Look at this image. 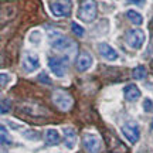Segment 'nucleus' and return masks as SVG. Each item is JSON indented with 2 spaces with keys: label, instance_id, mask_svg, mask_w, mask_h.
I'll return each mask as SVG.
<instances>
[{
  "label": "nucleus",
  "instance_id": "nucleus-13",
  "mask_svg": "<svg viewBox=\"0 0 153 153\" xmlns=\"http://www.w3.org/2000/svg\"><path fill=\"white\" fill-rule=\"evenodd\" d=\"M123 95H125V99L129 101V102H135L140 98V89L135 85V84H128L125 88H123Z\"/></svg>",
  "mask_w": 153,
  "mask_h": 153
},
{
  "label": "nucleus",
  "instance_id": "nucleus-22",
  "mask_svg": "<svg viewBox=\"0 0 153 153\" xmlns=\"http://www.w3.org/2000/svg\"><path fill=\"white\" fill-rule=\"evenodd\" d=\"M40 40H41V34L38 33V31H33V33L30 34V41H31V43L38 44Z\"/></svg>",
  "mask_w": 153,
  "mask_h": 153
},
{
  "label": "nucleus",
  "instance_id": "nucleus-16",
  "mask_svg": "<svg viewBox=\"0 0 153 153\" xmlns=\"http://www.w3.org/2000/svg\"><path fill=\"white\" fill-rule=\"evenodd\" d=\"M132 75H133L135 79H145L146 75H148V70H146V67L145 65H137V67L133 68Z\"/></svg>",
  "mask_w": 153,
  "mask_h": 153
},
{
  "label": "nucleus",
  "instance_id": "nucleus-24",
  "mask_svg": "<svg viewBox=\"0 0 153 153\" xmlns=\"http://www.w3.org/2000/svg\"><path fill=\"white\" fill-rule=\"evenodd\" d=\"M38 79H40V81H43V82H45V84H50V79L47 78L45 74H40V75H38Z\"/></svg>",
  "mask_w": 153,
  "mask_h": 153
},
{
  "label": "nucleus",
  "instance_id": "nucleus-6",
  "mask_svg": "<svg viewBox=\"0 0 153 153\" xmlns=\"http://www.w3.org/2000/svg\"><path fill=\"white\" fill-rule=\"evenodd\" d=\"M120 132H122V135L131 143H136L137 140H139V137H140L139 126H137V123L133 122V120H129V122L123 123L122 128H120Z\"/></svg>",
  "mask_w": 153,
  "mask_h": 153
},
{
  "label": "nucleus",
  "instance_id": "nucleus-4",
  "mask_svg": "<svg viewBox=\"0 0 153 153\" xmlns=\"http://www.w3.org/2000/svg\"><path fill=\"white\" fill-rule=\"evenodd\" d=\"M48 67L51 72L58 78L65 76L67 68H68V61L64 60L62 57H50L48 58Z\"/></svg>",
  "mask_w": 153,
  "mask_h": 153
},
{
  "label": "nucleus",
  "instance_id": "nucleus-11",
  "mask_svg": "<svg viewBox=\"0 0 153 153\" xmlns=\"http://www.w3.org/2000/svg\"><path fill=\"white\" fill-rule=\"evenodd\" d=\"M98 51L99 54L102 55V58H105L106 61H116L118 60V53L114 47H111L108 43H99L98 44Z\"/></svg>",
  "mask_w": 153,
  "mask_h": 153
},
{
  "label": "nucleus",
  "instance_id": "nucleus-25",
  "mask_svg": "<svg viewBox=\"0 0 153 153\" xmlns=\"http://www.w3.org/2000/svg\"><path fill=\"white\" fill-rule=\"evenodd\" d=\"M129 3H133V4H137V6H142V4H145V1L146 0H128Z\"/></svg>",
  "mask_w": 153,
  "mask_h": 153
},
{
  "label": "nucleus",
  "instance_id": "nucleus-26",
  "mask_svg": "<svg viewBox=\"0 0 153 153\" xmlns=\"http://www.w3.org/2000/svg\"><path fill=\"white\" fill-rule=\"evenodd\" d=\"M150 128H152V131H153V120H152V123H150Z\"/></svg>",
  "mask_w": 153,
  "mask_h": 153
},
{
  "label": "nucleus",
  "instance_id": "nucleus-18",
  "mask_svg": "<svg viewBox=\"0 0 153 153\" xmlns=\"http://www.w3.org/2000/svg\"><path fill=\"white\" fill-rule=\"evenodd\" d=\"M71 30L76 37H84V34H85V30H84L78 23H71Z\"/></svg>",
  "mask_w": 153,
  "mask_h": 153
},
{
  "label": "nucleus",
  "instance_id": "nucleus-3",
  "mask_svg": "<svg viewBox=\"0 0 153 153\" xmlns=\"http://www.w3.org/2000/svg\"><path fill=\"white\" fill-rule=\"evenodd\" d=\"M146 41V34L140 28H131L125 33V43L132 50H140Z\"/></svg>",
  "mask_w": 153,
  "mask_h": 153
},
{
  "label": "nucleus",
  "instance_id": "nucleus-1",
  "mask_svg": "<svg viewBox=\"0 0 153 153\" xmlns=\"http://www.w3.org/2000/svg\"><path fill=\"white\" fill-rule=\"evenodd\" d=\"M48 41L50 45L57 51H64V53H70L72 50L76 51V44L67 36L61 34L60 31H55V30L48 31Z\"/></svg>",
  "mask_w": 153,
  "mask_h": 153
},
{
  "label": "nucleus",
  "instance_id": "nucleus-15",
  "mask_svg": "<svg viewBox=\"0 0 153 153\" xmlns=\"http://www.w3.org/2000/svg\"><path fill=\"white\" fill-rule=\"evenodd\" d=\"M126 17L129 19V22H132V24L135 26H140L143 23V17L140 13H137L136 10H128L126 11Z\"/></svg>",
  "mask_w": 153,
  "mask_h": 153
},
{
  "label": "nucleus",
  "instance_id": "nucleus-21",
  "mask_svg": "<svg viewBox=\"0 0 153 153\" xmlns=\"http://www.w3.org/2000/svg\"><path fill=\"white\" fill-rule=\"evenodd\" d=\"M142 108H143V111H145V112H153V102H152V99H149V98L143 99Z\"/></svg>",
  "mask_w": 153,
  "mask_h": 153
},
{
  "label": "nucleus",
  "instance_id": "nucleus-2",
  "mask_svg": "<svg viewBox=\"0 0 153 153\" xmlns=\"http://www.w3.org/2000/svg\"><path fill=\"white\" fill-rule=\"evenodd\" d=\"M98 6L95 0H81L78 9V19L84 23H92L97 19Z\"/></svg>",
  "mask_w": 153,
  "mask_h": 153
},
{
  "label": "nucleus",
  "instance_id": "nucleus-23",
  "mask_svg": "<svg viewBox=\"0 0 153 153\" xmlns=\"http://www.w3.org/2000/svg\"><path fill=\"white\" fill-rule=\"evenodd\" d=\"M0 78H1V88H4V87H6V84H9V81H10V76L7 75L6 72H1Z\"/></svg>",
  "mask_w": 153,
  "mask_h": 153
},
{
  "label": "nucleus",
  "instance_id": "nucleus-17",
  "mask_svg": "<svg viewBox=\"0 0 153 153\" xmlns=\"http://www.w3.org/2000/svg\"><path fill=\"white\" fill-rule=\"evenodd\" d=\"M0 132H1V146H9L11 145V137L9 135V132L6 131V126H0Z\"/></svg>",
  "mask_w": 153,
  "mask_h": 153
},
{
  "label": "nucleus",
  "instance_id": "nucleus-5",
  "mask_svg": "<svg viewBox=\"0 0 153 153\" xmlns=\"http://www.w3.org/2000/svg\"><path fill=\"white\" fill-rule=\"evenodd\" d=\"M53 102H54L61 111H68L72 106V97L67 91L57 89L53 92Z\"/></svg>",
  "mask_w": 153,
  "mask_h": 153
},
{
  "label": "nucleus",
  "instance_id": "nucleus-7",
  "mask_svg": "<svg viewBox=\"0 0 153 153\" xmlns=\"http://www.w3.org/2000/svg\"><path fill=\"white\" fill-rule=\"evenodd\" d=\"M82 143L87 153H99L101 152V139L94 133H85L82 137Z\"/></svg>",
  "mask_w": 153,
  "mask_h": 153
},
{
  "label": "nucleus",
  "instance_id": "nucleus-12",
  "mask_svg": "<svg viewBox=\"0 0 153 153\" xmlns=\"http://www.w3.org/2000/svg\"><path fill=\"white\" fill-rule=\"evenodd\" d=\"M62 133H64V145H65V148L72 150L76 145L75 129H72V128H64V129H62Z\"/></svg>",
  "mask_w": 153,
  "mask_h": 153
},
{
  "label": "nucleus",
  "instance_id": "nucleus-10",
  "mask_svg": "<svg viewBox=\"0 0 153 153\" xmlns=\"http://www.w3.org/2000/svg\"><path fill=\"white\" fill-rule=\"evenodd\" d=\"M50 9H51V13L54 14L55 17H65L70 14L71 11V7L68 3H64V1H51L50 4Z\"/></svg>",
  "mask_w": 153,
  "mask_h": 153
},
{
  "label": "nucleus",
  "instance_id": "nucleus-19",
  "mask_svg": "<svg viewBox=\"0 0 153 153\" xmlns=\"http://www.w3.org/2000/svg\"><path fill=\"white\" fill-rule=\"evenodd\" d=\"M10 108H11L10 99H1V108H0V112H1V115L7 114V112L10 111Z\"/></svg>",
  "mask_w": 153,
  "mask_h": 153
},
{
  "label": "nucleus",
  "instance_id": "nucleus-8",
  "mask_svg": "<svg viewBox=\"0 0 153 153\" xmlns=\"http://www.w3.org/2000/svg\"><path fill=\"white\" fill-rule=\"evenodd\" d=\"M23 70L26 72H34L40 68V58L34 53H26L22 61Z\"/></svg>",
  "mask_w": 153,
  "mask_h": 153
},
{
  "label": "nucleus",
  "instance_id": "nucleus-9",
  "mask_svg": "<svg viewBox=\"0 0 153 153\" xmlns=\"http://www.w3.org/2000/svg\"><path fill=\"white\" fill-rule=\"evenodd\" d=\"M92 62H94L92 55L89 54L88 51H82V53L78 54V58H76V62H75L76 70L79 72L88 71L91 68V65H92Z\"/></svg>",
  "mask_w": 153,
  "mask_h": 153
},
{
  "label": "nucleus",
  "instance_id": "nucleus-20",
  "mask_svg": "<svg viewBox=\"0 0 153 153\" xmlns=\"http://www.w3.org/2000/svg\"><path fill=\"white\" fill-rule=\"evenodd\" d=\"M23 135H24L26 139H31V140H38L40 139V133L36 131H26Z\"/></svg>",
  "mask_w": 153,
  "mask_h": 153
},
{
  "label": "nucleus",
  "instance_id": "nucleus-14",
  "mask_svg": "<svg viewBox=\"0 0 153 153\" xmlns=\"http://www.w3.org/2000/svg\"><path fill=\"white\" fill-rule=\"evenodd\" d=\"M61 142V136L57 129H47L45 132V143L48 146H57Z\"/></svg>",
  "mask_w": 153,
  "mask_h": 153
}]
</instances>
